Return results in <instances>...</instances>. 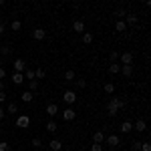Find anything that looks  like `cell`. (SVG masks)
I'll return each instance as SVG.
<instances>
[{"label":"cell","instance_id":"1","mask_svg":"<svg viewBox=\"0 0 151 151\" xmlns=\"http://www.w3.org/2000/svg\"><path fill=\"white\" fill-rule=\"evenodd\" d=\"M125 99H119V97H111L109 101H107V105H105V109H107V115L109 117H115L121 109H125Z\"/></svg>","mask_w":151,"mask_h":151},{"label":"cell","instance_id":"2","mask_svg":"<svg viewBox=\"0 0 151 151\" xmlns=\"http://www.w3.org/2000/svg\"><path fill=\"white\" fill-rule=\"evenodd\" d=\"M16 127L18 129H28L30 127V117L28 115H18L16 117Z\"/></svg>","mask_w":151,"mask_h":151},{"label":"cell","instance_id":"3","mask_svg":"<svg viewBox=\"0 0 151 151\" xmlns=\"http://www.w3.org/2000/svg\"><path fill=\"white\" fill-rule=\"evenodd\" d=\"M63 101H65L67 105H75V101H77V93H75V91H65Z\"/></svg>","mask_w":151,"mask_h":151},{"label":"cell","instance_id":"4","mask_svg":"<svg viewBox=\"0 0 151 151\" xmlns=\"http://www.w3.org/2000/svg\"><path fill=\"white\" fill-rule=\"evenodd\" d=\"M12 67H14V73H20V75H22L24 70H26V63H24L22 58H16V60L12 63Z\"/></svg>","mask_w":151,"mask_h":151},{"label":"cell","instance_id":"5","mask_svg":"<svg viewBox=\"0 0 151 151\" xmlns=\"http://www.w3.org/2000/svg\"><path fill=\"white\" fill-rule=\"evenodd\" d=\"M105 141H107L109 147H119L121 145V137L119 135H109V137H105Z\"/></svg>","mask_w":151,"mask_h":151},{"label":"cell","instance_id":"6","mask_svg":"<svg viewBox=\"0 0 151 151\" xmlns=\"http://www.w3.org/2000/svg\"><path fill=\"white\" fill-rule=\"evenodd\" d=\"M75 117H77V113H75V109H73V107H67V109L63 111V119H65V121H73Z\"/></svg>","mask_w":151,"mask_h":151},{"label":"cell","instance_id":"7","mask_svg":"<svg viewBox=\"0 0 151 151\" xmlns=\"http://www.w3.org/2000/svg\"><path fill=\"white\" fill-rule=\"evenodd\" d=\"M47 115L52 119V117H57L58 115V105H55V103H48L47 105Z\"/></svg>","mask_w":151,"mask_h":151},{"label":"cell","instance_id":"8","mask_svg":"<svg viewBox=\"0 0 151 151\" xmlns=\"http://www.w3.org/2000/svg\"><path fill=\"white\" fill-rule=\"evenodd\" d=\"M119 58H121V65H131L133 63V52H121Z\"/></svg>","mask_w":151,"mask_h":151},{"label":"cell","instance_id":"9","mask_svg":"<svg viewBox=\"0 0 151 151\" xmlns=\"http://www.w3.org/2000/svg\"><path fill=\"white\" fill-rule=\"evenodd\" d=\"M133 129H135V131H139V133L147 131V123H145V119H137V123L133 125Z\"/></svg>","mask_w":151,"mask_h":151},{"label":"cell","instance_id":"10","mask_svg":"<svg viewBox=\"0 0 151 151\" xmlns=\"http://www.w3.org/2000/svg\"><path fill=\"white\" fill-rule=\"evenodd\" d=\"M45 36H47L45 28H35V30H32V38H35V40H42Z\"/></svg>","mask_w":151,"mask_h":151},{"label":"cell","instance_id":"11","mask_svg":"<svg viewBox=\"0 0 151 151\" xmlns=\"http://www.w3.org/2000/svg\"><path fill=\"white\" fill-rule=\"evenodd\" d=\"M119 131H121V133H131V131H133V123H129V121H123V123L119 125Z\"/></svg>","mask_w":151,"mask_h":151},{"label":"cell","instance_id":"12","mask_svg":"<svg viewBox=\"0 0 151 151\" xmlns=\"http://www.w3.org/2000/svg\"><path fill=\"white\" fill-rule=\"evenodd\" d=\"M119 73H123V77H131L133 75V65H121Z\"/></svg>","mask_w":151,"mask_h":151},{"label":"cell","instance_id":"13","mask_svg":"<svg viewBox=\"0 0 151 151\" xmlns=\"http://www.w3.org/2000/svg\"><path fill=\"white\" fill-rule=\"evenodd\" d=\"M48 149H50V151H60V149H63V143H60L58 139H52L50 143H48Z\"/></svg>","mask_w":151,"mask_h":151},{"label":"cell","instance_id":"14","mask_svg":"<svg viewBox=\"0 0 151 151\" xmlns=\"http://www.w3.org/2000/svg\"><path fill=\"white\" fill-rule=\"evenodd\" d=\"M20 99H22V103H32V99H35V93H30V91H24L20 95Z\"/></svg>","mask_w":151,"mask_h":151},{"label":"cell","instance_id":"15","mask_svg":"<svg viewBox=\"0 0 151 151\" xmlns=\"http://www.w3.org/2000/svg\"><path fill=\"white\" fill-rule=\"evenodd\" d=\"M47 131H48V133H52V135H55V133L58 131V125H57V121H52V119H50V121L47 123Z\"/></svg>","mask_w":151,"mask_h":151},{"label":"cell","instance_id":"16","mask_svg":"<svg viewBox=\"0 0 151 151\" xmlns=\"http://www.w3.org/2000/svg\"><path fill=\"white\" fill-rule=\"evenodd\" d=\"M107 70H109L111 75H117V73L121 70V65H119V63H109V67H107Z\"/></svg>","mask_w":151,"mask_h":151},{"label":"cell","instance_id":"17","mask_svg":"<svg viewBox=\"0 0 151 151\" xmlns=\"http://www.w3.org/2000/svg\"><path fill=\"white\" fill-rule=\"evenodd\" d=\"M73 30H75V32H83V30H85V22H83V20H75V22H73Z\"/></svg>","mask_w":151,"mask_h":151},{"label":"cell","instance_id":"18","mask_svg":"<svg viewBox=\"0 0 151 151\" xmlns=\"http://www.w3.org/2000/svg\"><path fill=\"white\" fill-rule=\"evenodd\" d=\"M93 141H95V143H99V145H101V143L105 141V133H103V131H95V135H93Z\"/></svg>","mask_w":151,"mask_h":151},{"label":"cell","instance_id":"19","mask_svg":"<svg viewBox=\"0 0 151 151\" xmlns=\"http://www.w3.org/2000/svg\"><path fill=\"white\" fill-rule=\"evenodd\" d=\"M12 83H14V85H22V83H24V75L14 73V75H12Z\"/></svg>","mask_w":151,"mask_h":151},{"label":"cell","instance_id":"20","mask_svg":"<svg viewBox=\"0 0 151 151\" xmlns=\"http://www.w3.org/2000/svg\"><path fill=\"white\" fill-rule=\"evenodd\" d=\"M6 113H10V115L18 113V105L14 103V101H10V103H8V107H6Z\"/></svg>","mask_w":151,"mask_h":151},{"label":"cell","instance_id":"21","mask_svg":"<svg viewBox=\"0 0 151 151\" xmlns=\"http://www.w3.org/2000/svg\"><path fill=\"white\" fill-rule=\"evenodd\" d=\"M10 52H12V47H10V45H2V47H0V55H2V57H8Z\"/></svg>","mask_w":151,"mask_h":151},{"label":"cell","instance_id":"22","mask_svg":"<svg viewBox=\"0 0 151 151\" xmlns=\"http://www.w3.org/2000/svg\"><path fill=\"white\" fill-rule=\"evenodd\" d=\"M75 77H77V75H75L73 69H69L67 73H65V81H69V83H75Z\"/></svg>","mask_w":151,"mask_h":151},{"label":"cell","instance_id":"23","mask_svg":"<svg viewBox=\"0 0 151 151\" xmlns=\"http://www.w3.org/2000/svg\"><path fill=\"white\" fill-rule=\"evenodd\" d=\"M115 28H117V32H125V30H127V24H125V20H117Z\"/></svg>","mask_w":151,"mask_h":151},{"label":"cell","instance_id":"24","mask_svg":"<svg viewBox=\"0 0 151 151\" xmlns=\"http://www.w3.org/2000/svg\"><path fill=\"white\" fill-rule=\"evenodd\" d=\"M93 32H83V42H85V45H91V42H93Z\"/></svg>","mask_w":151,"mask_h":151},{"label":"cell","instance_id":"25","mask_svg":"<svg viewBox=\"0 0 151 151\" xmlns=\"http://www.w3.org/2000/svg\"><path fill=\"white\" fill-rule=\"evenodd\" d=\"M45 75H47V73H45V69H40V67H38V69H35V79H36V81L45 79Z\"/></svg>","mask_w":151,"mask_h":151},{"label":"cell","instance_id":"26","mask_svg":"<svg viewBox=\"0 0 151 151\" xmlns=\"http://www.w3.org/2000/svg\"><path fill=\"white\" fill-rule=\"evenodd\" d=\"M123 20H125V24H137V16L135 14H127Z\"/></svg>","mask_w":151,"mask_h":151},{"label":"cell","instance_id":"27","mask_svg":"<svg viewBox=\"0 0 151 151\" xmlns=\"http://www.w3.org/2000/svg\"><path fill=\"white\" fill-rule=\"evenodd\" d=\"M103 89H105V93H107V95H113V93H115V85H113V83H105Z\"/></svg>","mask_w":151,"mask_h":151},{"label":"cell","instance_id":"28","mask_svg":"<svg viewBox=\"0 0 151 151\" xmlns=\"http://www.w3.org/2000/svg\"><path fill=\"white\" fill-rule=\"evenodd\" d=\"M10 28L14 30V32H18V30L22 28V22H20V20H12V22H10Z\"/></svg>","mask_w":151,"mask_h":151},{"label":"cell","instance_id":"29","mask_svg":"<svg viewBox=\"0 0 151 151\" xmlns=\"http://www.w3.org/2000/svg\"><path fill=\"white\" fill-rule=\"evenodd\" d=\"M38 87H40V83H38V81H28V91H30V93H35Z\"/></svg>","mask_w":151,"mask_h":151},{"label":"cell","instance_id":"30","mask_svg":"<svg viewBox=\"0 0 151 151\" xmlns=\"http://www.w3.org/2000/svg\"><path fill=\"white\" fill-rule=\"evenodd\" d=\"M22 75L26 77V79H28V81H36V79H35V70H32V69H26Z\"/></svg>","mask_w":151,"mask_h":151},{"label":"cell","instance_id":"31","mask_svg":"<svg viewBox=\"0 0 151 151\" xmlns=\"http://www.w3.org/2000/svg\"><path fill=\"white\" fill-rule=\"evenodd\" d=\"M139 151H151V143L149 141H141V149Z\"/></svg>","mask_w":151,"mask_h":151},{"label":"cell","instance_id":"32","mask_svg":"<svg viewBox=\"0 0 151 151\" xmlns=\"http://www.w3.org/2000/svg\"><path fill=\"white\" fill-rule=\"evenodd\" d=\"M117 58H119V52H117V50H111V52H109V60H111V63H117Z\"/></svg>","mask_w":151,"mask_h":151},{"label":"cell","instance_id":"33","mask_svg":"<svg viewBox=\"0 0 151 151\" xmlns=\"http://www.w3.org/2000/svg\"><path fill=\"white\" fill-rule=\"evenodd\" d=\"M141 149V141L137 139V141H133V143H131V151H139Z\"/></svg>","mask_w":151,"mask_h":151},{"label":"cell","instance_id":"34","mask_svg":"<svg viewBox=\"0 0 151 151\" xmlns=\"http://www.w3.org/2000/svg\"><path fill=\"white\" fill-rule=\"evenodd\" d=\"M32 147H35V149H40V147H42V141L38 139V137H35V139H32Z\"/></svg>","mask_w":151,"mask_h":151},{"label":"cell","instance_id":"35","mask_svg":"<svg viewBox=\"0 0 151 151\" xmlns=\"http://www.w3.org/2000/svg\"><path fill=\"white\" fill-rule=\"evenodd\" d=\"M0 151H10V145H8L6 141H2V139H0Z\"/></svg>","mask_w":151,"mask_h":151},{"label":"cell","instance_id":"36","mask_svg":"<svg viewBox=\"0 0 151 151\" xmlns=\"http://www.w3.org/2000/svg\"><path fill=\"white\" fill-rule=\"evenodd\" d=\"M77 87H79V89H85V87H87V81H85V79H77Z\"/></svg>","mask_w":151,"mask_h":151},{"label":"cell","instance_id":"37","mask_svg":"<svg viewBox=\"0 0 151 151\" xmlns=\"http://www.w3.org/2000/svg\"><path fill=\"white\" fill-rule=\"evenodd\" d=\"M91 151H103V145H99V143H93V145H91Z\"/></svg>","mask_w":151,"mask_h":151},{"label":"cell","instance_id":"38","mask_svg":"<svg viewBox=\"0 0 151 151\" xmlns=\"http://www.w3.org/2000/svg\"><path fill=\"white\" fill-rule=\"evenodd\" d=\"M4 77H6V69H4V67H0V81H2Z\"/></svg>","mask_w":151,"mask_h":151},{"label":"cell","instance_id":"39","mask_svg":"<svg viewBox=\"0 0 151 151\" xmlns=\"http://www.w3.org/2000/svg\"><path fill=\"white\" fill-rule=\"evenodd\" d=\"M4 101H6V93H4V91H0V103H4Z\"/></svg>","mask_w":151,"mask_h":151},{"label":"cell","instance_id":"40","mask_svg":"<svg viewBox=\"0 0 151 151\" xmlns=\"http://www.w3.org/2000/svg\"><path fill=\"white\" fill-rule=\"evenodd\" d=\"M4 117H6V111H4V109L0 107V119H4Z\"/></svg>","mask_w":151,"mask_h":151},{"label":"cell","instance_id":"41","mask_svg":"<svg viewBox=\"0 0 151 151\" xmlns=\"http://www.w3.org/2000/svg\"><path fill=\"white\" fill-rule=\"evenodd\" d=\"M4 28H6V24H4V22H0V35L4 32Z\"/></svg>","mask_w":151,"mask_h":151},{"label":"cell","instance_id":"42","mask_svg":"<svg viewBox=\"0 0 151 151\" xmlns=\"http://www.w3.org/2000/svg\"><path fill=\"white\" fill-rule=\"evenodd\" d=\"M0 91H4V83L0 81Z\"/></svg>","mask_w":151,"mask_h":151},{"label":"cell","instance_id":"43","mask_svg":"<svg viewBox=\"0 0 151 151\" xmlns=\"http://www.w3.org/2000/svg\"><path fill=\"white\" fill-rule=\"evenodd\" d=\"M127 151H131V149H127Z\"/></svg>","mask_w":151,"mask_h":151}]
</instances>
